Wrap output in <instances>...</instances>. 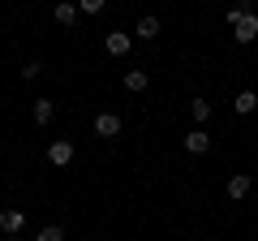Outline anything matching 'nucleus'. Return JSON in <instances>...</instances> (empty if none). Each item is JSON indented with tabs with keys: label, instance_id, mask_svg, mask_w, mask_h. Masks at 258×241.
Wrapping results in <instances>:
<instances>
[{
	"label": "nucleus",
	"instance_id": "11",
	"mask_svg": "<svg viewBox=\"0 0 258 241\" xmlns=\"http://www.w3.org/2000/svg\"><path fill=\"white\" fill-rule=\"evenodd\" d=\"M125 86H129V91H147V69H129Z\"/></svg>",
	"mask_w": 258,
	"mask_h": 241
},
{
	"label": "nucleus",
	"instance_id": "13",
	"mask_svg": "<svg viewBox=\"0 0 258 241\" xmlns=\"http://www.w3.org/2000/svg\"><path fill=\"white\" fill-rule=\"evenodd\" d=\"M189 112H194V120H207L211 116V103L207 99H189Z\"/></svg>",
	"mask_w": 258,
	"mask_h": 241
},
{
	"label": "nucleus",
	"instance_id": "14",
	"mask_svg": "<svg viewBox=\"0 0 258 241\" xmlns=\"http://www.w3.org/2000/svg\"><path fill=\"white\" fill-rule=\"evenodd\" d=\"M35 241H64V232H60V224H47V228H39Z\"/></svg>",
	"mask_w": 258,
	"mask_h": 241
},
{
	"label": "nucleus",
	"instance_id": "1",
	"mask_svg": "<svg viewBox=\"0 0 258 241\" xmlns=\"http://www.w3.org/2000/svg\"><path fill=\"white\" fill-rule=\"evenodd\" d=\"M0 228H5V237H18V232L26 228V215H22L18 207H5V211H0Z\"/></svg>",
	"mask_w": 258,
	"mask_h": 241
},
{
	"label": "nucleus",
	"instance_id": "6",
	"mask_svg": "<svg viewBox=\"0 0 258 241\" xmlns=\"http://www.w3.org/2000/svg\"><path fill=\"white\" fill-rule=\"evenodd\" d=\"M232 39H237V43H254V39H258V13H249V18L232 30Z\"/></svg>",
	"mask_w": 258,
	"mask_h": 241
},
{
	"label": "nucleus",
	"instance_id": "7",
	"mask_svg": "<svg viewBox=\"0 0 258 241\" xmlns=\"http://www.w3.org/2000/svg\"><path fill=\"white\" fill-rule=\"evenodd\" d=\"M245 194H249V172L228 176V198H245Z\"/></svg>",
	"mask_w": 258,
	"mask_h": 241
},
{
	"label": "nucleus",
	"instance_id": "3",
	"mask_svg": "<svg viewBox=\"0 0 258 241\" xmlns=\"http://www.w3.org/2000/svg\"><path fill=\"white\" fill-rule=\"evenodd\" d=\"M95 134H99V138H116L120 134V116L116 112H99V116H95Z\"/></svg>",
	"mask_w": 258,
	"mask_h": 241
},
{
	"label": "nucleus",
	"instance_id": "16",
	"mask_svg": "<svg viewBox=\"0 0 258 241\" xmlns=\"http://www.w3.org/2000/svg\"><path fill=\"white\" fill-rule=\"evenodd\" d=\"M5 241H18V237H5Z\"/></svg>",
	"mask_w": 258,
	"mask_h": 241
},
{
	"label": "nucleus",
	"instance_id": "4",
	"mask_svg": "<svg viewBox=\"0 0 258 241\" xmlns=\"http://www.w3.org/2000/svg\"><path fill=\"white\" fill-rule=\"evenodd\" d=\"M185 151H189V155H207V151H211V134L207 130H189L185 134Z\"/></svg>",
	"mask_w": 258,
	"mask_h": 241
},
{
	"label": "nucleus",
	"instance_id": "10",
	"mask_svg": "<svg viewBox=\"0 0 258 241\" xmlns=\"http://www.w3.org/2000/svg\"><path fill=\"white\" fill-rule=\"evenodd\" d=\"M52 99H35V108H30V116H35V125H47V120H52Z\"/></svg>",
	"mask_w": 258,
	"mask_h": 241
},
{
	"label": "nucleus",
	"instance_id": "12",
	"mask_svg": "<svg viewBox=\"0 0 258 241\" xmlns=\"http://www.w3.org/2000/svg\"><path fill=\"white\" fill-rule=\"evenodd\" d=\"M74 18H78L74 5H56V22H60V26H74Z\"/></svg>",
	"mask_w": 258,
	"mask_h": 241
},
{
	"label": "nucleus",
	"instance_id": "15",
	"mask_svg": "<svg viewBox=\"0 0 258 241\" xmlns=\"http://www.w3.org/2000/svg\"><path fill=\"white\" fill-rule=\"evenodd\" d=\"M39 74H43V65H39V61H30V65L22 69V78H26V82H30V78H39Z\"/></svg>",
	"mask_w": 258,
	"mask_h": 241
},
{
	"label": "nucleus",
	"instance_id": "5",
	"mask_svg": "<svg viewBox=\"0 0 258 241\" xmlns=\"http://www.w3.org/2000/svg\"><path fill=\"white\" fill-rule=\"evenodd\" d=\"M103 47H108V56H129V47H134V35H120V30H112V35L103 39Z\"/></svg>",
	"mask_w": 258,
	"mask_h": 241
},
{
	"label": "nucleus",
	"instance_id": "2",
	"mask_svg": "<svg viewBox=\"0 0 258 241\" xmlns=\"http://www.w3.org/2000/svg\"><path fill=\"white\" fill-rule=\"evenodd\" d=\"M69 159H74V142H69V138H56L52 147H47V164L64 168V164H69Z\"/></svg>",
	"mask_w": 258,
	"mask_h": 241
},
{
	"label": "nucleus",
	"instance_id": "8",
	"mask_svg": "<svg viewBox=\"0 0 258 241\" xmlns=\"http://www.w3.org/2000/svg\"><path fill=\"white\" fill-rule=\"evenodd\" d=\"M134 35H138V39H155V35H159V18H151V13H147V18H138Z\"/></svg>",
	"mask_w": 258,
	"mask_h": 241
},
{
	"label": "nucleus",
	"instance_id": "9",
	"mask_svg": "<svg viewBox=\"0 0 258 241\" xmlns=\"http://www.w3.org/2000/svg\"><path fill=\"white\" fill-rule=\"evenodd\" d=\"M232 108H237V112H241V116H249V112H254V108H258V95H254V91H241V95H237V99H232Z\"/></svg>",
	"mask_w": 258,
	"mask_h": 241
}]
</instances>
